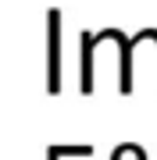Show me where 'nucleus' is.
Wrapping results in <instances>:
<instances>
[{
	"mask_svg": "<svg viewBox=\"0 0 157 160\" xmlns=\"http://www.w3.org/2000/svg\"><path fill=\"white\" fill-rule=\"evenodd\" d=\"M50 32H54V46H50V89L57 92V11H50Z\"/></svg>",
	"mask_w": 157,
	"mask_h": 160,
	"instance_id": "nucleus-1",
	"label": "nucleus"
}]
</instances>
